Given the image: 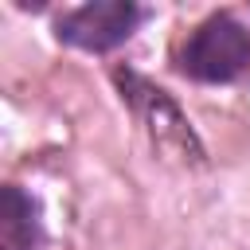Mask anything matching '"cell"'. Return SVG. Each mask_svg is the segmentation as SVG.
Wrapping results in <instances>:
<instances>
[{"mask_svg": "<svg viewBox=\"0 0 250 250\" xmlns=\"http://www.w3.org/2000/svg\"><path fill=\"white\" fill-rule=\"evenodd\" d=\"M180 70L195 82H234L250 70V27L230 12L207 16L180 47Z\"/></svg>", "mask_w": 250, "mask_h": 250, "instance_id": "1", "label": "cell"}, {"mask_svg": "<svg viewBox=\"0 0 250 250\" xmlns=\"http://www.w3.org/2000/svg\"><path fill=\"white\" fill-rule=\"evenodd\" d=\"M141 20H145V8H137L133 0H90V4L70 8L66 16H59L55 35L66 47L105 55V51L121 47L137 31Z\"/></svg>", "mask_w": 250, "mask_h": 250, "instance_id": "2", "label": "cell"}, {"mask_svg": "<svg viewBox=\"0 0 250 250\" xmlns=\"http://www.w3.org/2000/svg\"><path fill=\"white\" fill-rule=\"evenodd\" d=\"M117 86H121V98H129V105L141 113V121L148 125L152 141H156L164 152H176V156H184V160H199V156H203V148H199L188 117L176 109V102H172L160 86L145 82V78L133 74V70H117Z\"/></svg>", "mask_w": 250, "mask_h": 250, "instance_id": "3", "label": "cell"}, {"mask_svg": "<svg viewBox=\"0 0 250 250\" xmlns=\"http://www.w3.org/2000/svg\"><path fill=\"white\" fill-rule=\"evenodd\" d=\"M43 223L39 203L16 184H4L0 191V250H39Z\"/></svg>", "mask_w": 250, "mask_h": 250, "instance_id": "4", "label": "cell"}]
</instances>
